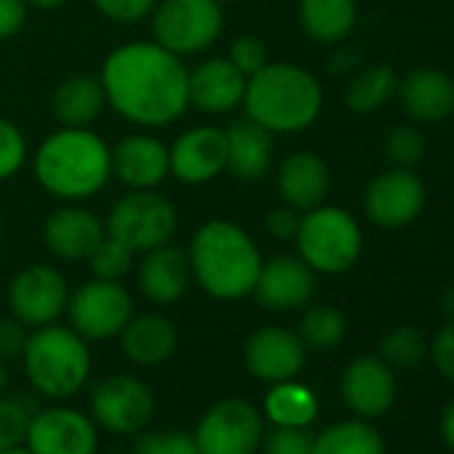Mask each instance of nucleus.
<instances>
[{
    "label": "nucleus",
    "mask_w": 454,
    "mask_h": 454,
    "mask_svg": "<svg viewBox=\"0 0 454 454\" xmlns=\"http://www.w3.org/2000/svg\"><path fill=\"white\" fill-rule=\"evenodd\" d=\"M187 75L182 57L155 41H131L118 46L102 62V89L107 105L129 123L160 129L184 115L190 107Z\"/></svg>",
    "instance_id": "1"
},
{
    "label": "nucleus",
    "mask_w": 454,
    "mask_h": 454,
    "mask_svg": "<svg viewBox=\"0 0 454 454\" xmlns=\"http://www.w3.org/2000/svg\"><path fill=\"white\" fill-rule=\"evenodd\" d=\"M192 281L219 302H236L254 292L262 254L254 239L231 219L203 222L187 249Z\"/></svg>",
    "instance_id": "2"
},
{
    "label": "nucleus",
    "mask_w": 454,
    "mask_h": 454,
    "mask_svg": "<svg viewBox=\"0 0 454 454\" xmlns=\"http://www.w3.org/2000/svg\"><path fill=\"white\" fill-rule=\"evenodd\" d=\"M33 174L49 195L65 203L89 200L99 195L113 176L110 147L91 129L62 126L38 145Z\"/></svg>",
    "instance_id": "3"
},
{
    "label": "nucleus",
    "mask_w": 454,
    "mask_h": 454,
    "mask_svg": "<svg viewBox=\"0 0 454 454\" xmlns=\"http://www.w3.org/2000/svg\"><path fill=\"white\" fill-rule=\"evenodd\" d=\"M244 110L270 134H297L318 121L324 89L310 70L294 62H268L247 81Z\"/></svg>",
    "instance_id": "4"
},
{
    "label": "nucleus",
    "mask_w": 454,
    "mask_h": 454,
    "mask_svg": "<svg viewBox=\"0 0 454 454\" xmlns=\"http://www.w3.org/2000/svg\"><path fill=\"white\" fill-rule=\"evenodd\" d=\"M25 372L30 385L46 398L75 395L91 374L89 342L70 326L49 324L27 337Z\"/></svg>",
    "instance_id": "5"
},
{
    "label": "nucleus",
    "mask_w": 454,
    "mask_h": 454,
    "mask_svg": "<svg viewBox=\"0 0 454 454\" xmlns=\"http://www.w3.org/2000/svg\"><path fill=\"white\" fill-rule=\"evenodd\" d=\"M294 244L316 276H340L361 260L364 231L348 208L321 203L300 216Z\"/></svg>",
    "instance_id": "6"
},
{
    "label": "nucleus",
    "mask_w": 454,
    "mask_h": 454,
    "mask_svg": "<svg viewBox=\"0 0 454 454\" xmlns=\"http://www.w3.org/2000/svg\"><path fill=\"white\" fill-rule=\"evenodd\" d=\"M176 224V208L166 195L155 190H129L113 203L105 219V231L126 244L134 254H145L171 244Z\"/></svg>",
    "instance_id": "7"
},
{
    "label": "nucleus",
    "mask_w": 454,
    "mask_h": 454,
    "mask_svg": "<svg viewBox=\"0 0 454 454\" xmlns=\"http://www.w3.org/2000/svg\"><path fill=\"white\" fill-rule=\"evenodd\" d=\"M153 41L176 57H192L216 43L224 14L219 0H158Z\"/></svg>",
    "instance_id": "8"
},
{
    "label": "nucleus",
    "mask_w": 454,
    "mask_h": 454,
    "mask_svg": "<svg viewBox=\"0 0 454 454\" xmlns=\"http://www.w3.org/2000/svg\"><path fill=\"white\" fill-rule=\"evenodd\" d=\"M192 438L200 454H257L265 438V417L244 398H224L198 419Z\"/></svg>",
    "instance_id": "9"
},
{
    "label": "nucleus",
    "mask_w": 454,
    "mask_h": 454,
    "mask_svg": "<svg viewBox=\"0 0 454 454\" xmlns=\"http://www.w3.org/2000/svg\"><path fill=\"white\" fill-rule=\"evenodd\" d=\"M65 313L70 316V329L86 342H102L123 332L134 316V300L121 281L94 278L70 294Z\"/></svg>",
    "instance_id": "10"
},
{
    "label": "nucleus",
    "mask_w": 454,
    "mask_h": 454,
    "mask_svg": "<svg viewBox=\"0 0 454 454\" xmlns=\"http://www.w3.org/2000/svg\"><path fill=\"white\" fill-rule=\"evenodd\" d=\"M427 200L425 182L411 168H387L377 174L364 192V214L382 231H401L417 222Z\"/></svg>",
    "instance_id": "11"
},
{
    "label": "nucleus",
    "mask_w": 454,
    "mask_h": 454,
    "mask_svg": "<svg viewBox=\"0 0 454 454\" xmlns=\"http://www.w3.org/2000/svg\"><path fill=\"white\" fill-rule=\"evenodd\" d=\"M91 414L105 430L115 435H134L153 419L155 395L142 380L131 374H113L94 387Z\"/></svg>",
    "instance_id": "12"
},
{
    "label": "nucleus",
    "mask_w": 454,
    "mask_h": 454,
    "mask_svg": "<svg viewBox=\"0 0 454 454\" xmlns=\"http://www.w3.org/2000/svg\"><path fill=\"white\" fill-rule=\"evenodd\" d=\"M70 289L65 276L51 265H27L9 286V305L14 318L27 329L57 324L67 310Z\"/></svg>",
    "instance_id": "13"
},
{
    "label": "nucleus",
    "mask_w": 454,
    "mask_h": 454,
    "mask_svg": "<svg viewBox=\"0 0 454 454\" xmlns=\"http://www.w3.org/2000/svg\"><path fill=\"white\" fill-rule=\"evenodd\" d=\"M25 446L30 454H97L94 419L70 406H49L30 417Z\"/></svg>",
    "instance_id": "14"
},
{
    "label": "nucleus",
    "mask_w": 454,
    "mask_h": 454,
    "mask_svg": "<svg viewBox=\"0 0 454 454\" xmlns=\"http://www.w3.org/2000/svg\"><path fill=\"white\" fill-rule=\"evenodd\" d=\"M308 361V348L297 332L284 326H262L249 334L244 345V364L252 377L262 382L294 380Z\"/></svg>",
    "instance_id": "15"
},
{
    "label": "nucleus",
    "mask_w": 454,
    "mask_h": 454,
    "mask_svg": "<svg viewBox=\"0 0 454 454\" xmlns=\"http://www.w3.org/2000/svg\"><path fill=\"white\" fill-rule=\"evenodd\" d=\"M168 166L182 184H206L224 174L227 145L216 126H195L182 131L168 147Z\"/></svg>",
    "instance_id": "16"
},
{
    "label": "nucleus",
    "mask_w": 454,
    "mask_h": 454,
    "mask_svg": "<svg viewBox=\"0 0 454 454\" xmlns=\"http://www.w3.org/2000/svg\"><path fill=\"white\" fill-rule=\"evenodd\" d=\"M316 292V273L300 254H278L262 260V270L254 286V297L262 308L276 313L300 310Z\"/></svg>",
    "instance_id": "17"
},
{
    "label": "nucleus",
    "mask_w": 454,
    "mask_h": 454,
    "mask_svg": "<svg viewBox=\"0 0 454 454\" xmlns=\"http://www.w3.org/2000/svg\"><path fill=\"white\" fill-rule=\"evenodd\" d=\"M340 393L358 417H380L393 406L398 385L393 369L380 356H361L345 366Z\"/></svg>",
    "instance_id": "18"
},
{
    "label": "nucleus",
    "mask_w": 454,
    "mask_h": 454,
    "mask_svg": "<svg viewBox=\"0 0 454 454\" xmlns=\"http://www.w3.org/2000/svg\"><path fill=\"white\" fill-rule=\"evenodd\" d=\"M105 236H107L105 222L94 211H89L78 203H67V206L51 211V216L43 222L46 249L65 262L89 260Z\"/></svg>",
    "instance_id": "19"
},
{
    "label": "nucleus",
    "mask_w": 454,
    "mask_h": 454,
    "mask_svg": "<svg viewBox=\"0 0 454 454\" xmlns=\"http://www.w3.org/2000/svg\"><path fill=\"white\" fill-rule=\"evenodd\" d=\"M247 75L239 73L227 57H214L200 62L187 75L190 105L206 115H227L244 105Z\"/></svg>",
    "instance_id": "20"
},
{
    "label": "nucleus",
    "mask_w": 454,
    "mask_h": 454,
    "mask_svg": "<svg viewBox=\"0 0 454 454\" xmlns=\"http://www.w3.org/2000/svg\"><path fill=\"white\" fill-rule=\"evenodd\" d=\"M113 176L129 190H155L171 176L168 147L153 134H129L113 150Z\"/></svg>",
    "instance_id": "21"
},
{
    "label": "nucleus",
    "mask_w": 454,
    "mask_h": 454,
    "mask_svg": "<svg viewBox=\"0 0 454 454\" xmlns=\"http://www.w3.org/2000/svg\"><path fill=\"white\" fill-rule=\"evenodd\" d=\"M395 97L414 123H441L454 115V78L438 67H417L398 81Z\"/></svg>",
    "instance_id": "22"
},
{
    "label": "nucleus",
    "mask_w": 454,
    "mask_h": 454,
    "mask_svg": "<svg viewBox=\"0 0 454 454\" xmlns=\"http://www.w3.org/2000/svg\"><path fill=\"white\" fill-rule=\"evenodd\" d=\"M276 187L284 206H292L294 211L305 214L326 203V195L332 190V174L318 153L300 150L281 160L276 171Z\"/></svg>",
    "instance_id": "23"
},
{
    "label": "nucleus",
    "mask_w": 454,
    "mask_h": 454,
    "mask_svg": "<svg viewBox=\"0 0 454 454\" xmlns=\"http://www.w3.org/2000/svg\"><path fill=\"white\" fill-rule=\"evenodd\" d=\"M190 284L192 270L187 252L171 244L145 252V260L139 265V289L150 302L174 305L187 294Z\"/></svg>",
    "instance_id": "24"
},
{
    "label": "nucleus",
    "mask_w": 454,
    "mask_h": 454,
    "mask_svg": "<svg viewBox=\"0 0 454 454\" xmlns=\"http://www.w3.org/2000/svg\"><path fill=\"white\" fill-rule=\"evenodd\" d=\"M227 145V166L224 171L233 174L241 182H260L273 168V134L260 123L244 118L236 121L231 129H224Z\"/></svg>",
    "instance_id": "25"
},
{
    "label": "nucleus",
    "mask_w": 454,
    "mask_h": 454,
    "mask_svg": "<svg viewBox=\"0 0 454 454\" xmlns=\"http://www.w3.org/2000/svg\"><path fill=\"white\" fill-rule=\"evenodd\" d=\"M118 337L126 358L137 366H160L176 350V329L160 313L131 316Z\"/></svg>",
    "instance_id": "26"
},
{
    "label": "nucleus",
    "mask_w": 454,
    "mask_h": 454,
    "mask_svg": "<svg viewBox=\"0 0 454 454\" xmlns=\"http://www.w3.org/2000/svg\"><path fill=\"white\" fill-rule=\"evenodd\" d=\"M107 107V97L102 81L94 75H73L62 81L54 91L51 110L62 126L70 129H91Z\"/></svg>",
    "instance_id": "27"
},
{
    "label": "nucleus",
    "mask_w": 454,
    "mask_h": 454,
    "mask_svg": "<svg viewBox=\"0 0 454 454\" xmlns=\"http://www.w3.org/2000/svg\"><path fill=\"white\" fill-rule=\"evenodd\" d=\"M356 0H300V25L305 35L316 43H342L356 30Z\"/></svg>",
    "instance_id": "28"
},
{
    "label": "nucleus",
    "mask_w": 454,
    "mask_h": 454,
    "mask_svg": "<svg viewBox=\"0 0 454 454\" xmlns=\"http://www.w3.org/2000/svg\"><path fill=\"white\" fill-rule=\"evenodd\" d=\"M318 414L316 393L294 380L276 382L265 395V414L276 427H308Z\"/></svg>",
    "instance_id": "29"
},
{
    "label": "nucleus",
    "mask_w": 454,
    "mask_h": 454,
    "mask_svg": "<svg viewBox=\"0 0 454 454\" xmlns=\"http://www.w3.org/2000/svg\"><path fill=\"white\" fill-rule=\"evenodd\" d=\"M398 91V75L390 65L364 67L345 89V105L356 115H372L385 107Z\"/></svg>",
    "instance_id": "30"
},
{
    "label": "nucleus",
    "mask_w": 454,
    "mask_h": 454,
    "mask_svg": "<svg viewBox=\"0 0 454 454\" xmlns=\"http://www.w3.org/2000/svg\"><path fill=\"white\" fill-rule=\"evenodd\" d=\"M313 454H385V441L369 422L345 419L313 438Z\"/></svg>",
    "instance_id": "31"
},
{
    "label": "nucleus",
    "mask_w": 454,
    "mask_h": 454,
    "mask_svg": "<svg viewBox=\"0 0 454 454\" xmlns=\"http://www.w3.org/2000/svg\"><path fill=\"white\" fill-rule=\"evenodd\" d=\"M297 334L305 342V348L332 350V348H337L345 340L348 321H345V316L337 308H332V305H316V308H310L302 316V324H300V332Z\"/></svg>",
    "instance_id": "32"
},
{
    "label": "nucleus",
    "mask_w": 454,
    "mask_h": 454,
    "mask_svg": "<svg viewBox=\"0 0 454 454\" xmlns=\"http://www.w3.org/2000/svg\"><path fill=\"white\" fill-rule=\"evenodd\" d=\"M427 356V342L414 326H395L380 342V358L390 369H411Z\"/></svg>",
    "instance_id": "33"
},
{
    "label": "nucleus",
    "mask_w": 454,
    "mask_h": 454,
    "mask_svg": "<svg viewBox=\"0 0 454 454\" xmlns=\"http://www.w3.org/2000/svg\"><path fill=\"white\" fill-rule=\"evenodd\" d=\"M385 160L393 168H411L425 158V137L414 123H398L387 131L385 142Z\"/></svg>",
    "instance_id": "34"
},
{
    "label": "nucleus",
    "mask_w": 454,
    "mask_h": 454,
    "mask_svg": "<svg viewBox=\"0 0 454 454\" xmlns=\"http://www.w3.org/2000/svg\"><path fill=\"white\" fill-rule=\"evenodd\" d=\"M91 262V270H94V278H105V281H123L131 268H134V252L121 244L118 239L113 236H105L99 241V247L91 252L89 257Z\"/></svg>",
    "instance_id": "35"
},
{
    "label": "nucleus",
    "mask_w": 454,
    "mask_h": 454,
    "mask_svg": "<svg viewBox=\"0 0 454 454\" xmlns=\"http://www.w3.org/2000/svg\"><path fill=\"white\" fill-rule=\"evenodd\" d=\"M27 139L17 123L0 118V182L17 176L27 160Z\"/></svg>",
    "instance_id": "36"
},
{
    "label": "nucleus",
    "mask_w": 454,
    "mask_h": 454,
    "mask_svg": "<svg viewBox=\"0 0 454 454\" xmlns=\"http://www.w3.org/2000/svg\"><path fill=\"white\" fill-rule=\"evenodd\" d=\"M134 454H200V451L195 446V438L184 430H153L137 438Z\"/></svg>",
    "instance_id": "37"
},
{
    "label": "nucleus",
    "mask_w": 454,
    "mask_h": 454,
    "mask_svg": "<svg viewBox=\"0 0 454 454\" xmlns=\"http://www.w3.org/2000/svg\"><path fill=\"white\" fill-rule=\"evenodd\" d=\"M27 425H30V414L20 401L0 398V451L25 446Z\"/></svg>",
    "instance_id": "38"
},
{
    "label": "nucleus",
    "mask_w": 454,
    "mask_h": 454,
    "mask_svg": "<svg viewBox=\"0 0 454 454\" xmlns=\"http://www.w3.org/2000/svg\"><path fill=\"white\" fill-rule=\"evenodd\" d=\"M227 59H231V65L244 73L247 78H252L254 73H260L270 59H268V49L260 38L254 35H244V38H236L231 51H227Z\"/></svg>",
    "instance_id": "39"
},
{
    "label": "nucleus",
    "mask_w": 454,
    "mask_h": 454,
    "mask_svg": "<svg viewBox=\"0 0 454 454\" xmlns=\"http://www.w3.org/2000/svg\"><path fill=\"white\" fill-rule=\"evenodd\" d=\"M91 4L105 20L118 25H134L155 12L158 0H91Z\"/></svg>",
    "instance_id": "40"
},
{
    "label": "nucleus",
    "mask_w": 454,
    "mask_h": 454,
    "mask_svg": "<svg viewBox=\"0 0 454 454\" xmlns=\"http://www.w3.org/2000/svg\"><path fill=\"white\" fill-rule=\"evenodd\" d=\"M313 438L308 427H276L262 438L265 454H313Z\"/></svg>",
    "instance_id": "41"
},
{
    "label": "nucleus",
    "mask_w": 454,
    "mask_h": 454,
    "mask_svg": "<svg viewBox=\"0 0 454 454\" xmlns=\"http://www.w3.org/2000/svg\"><path fill=\"white\" fill-rule=\"evenodd\" d=\"M427 353H430L435 369H438L446 380L454 382V321L443 324V326L435 332L433 342L427 345Z\"/></svg>",
    "instance_id": "42"
},
{
    "label": "nucleus",
    "mask_w": 454,
    "mask_h": 454,
    "mask_svg": "<svg viewBox=\"0 0 454 454\" xmlns=\"http://www.w3.org/2000/svg\"><path fill=\"white\" fill-rule=\"evenodd\" d=\"M27 337L30 332L20 318H0V361L22 358Z\"/></svg>",
    "instance_id": "43"
},
{
    "label": "nucleus",
    "mask_w": 454,
    "mask_h": 454,
    "mask_svg": "<svg viewBox=\"0 0 454 454\" xmlns=\"http://www.w3.org/2000/svg\"><path fill=\"white\" fill-rule=\"evenodd\" d=\"M300 216L302 214L294 211L292 206H278L268 214L265 227L276 241H294V236L300 231Z\"/></svg>",
    "instance_id": "44"
},
{
    "label": "nucleus",
    "mask_w": 454,
    "mask_h": 454,
    "mask_svg": "<svg viewBox=\"0 0 454 454\" xmlns=\"http://www.w3.org/2000/svg\"><path fill=\"white\" fill-rule=\"evenodd\" d=\"M27 0H0V41L14 38L27 25Z\"/></svg>",
    "instance_id": "45"
},
{
    "label": "nucleus",
    "mask_w": 454,
    "mask_h": 454,
    "mask_svg": "<svg viewBox=\"0 0 454 454\" xmlns=\"http://www.w3.org/2000/svg\"><path fill=\"white\" fill-rule=\"evenodd\" d=\"M441 433H443V441L449 443V449L454 451V401L443 409V417H441Z\"/></svg>",
    "instance_id": "46"
},
{
    "label": "nucleus",
    "mask_w": 454,
    "mask_h": 454,
    "mask_svg": "<svg viewBox=\"0 0 454 454\" xmlns=\"http://www.w3.org/2000/svg\"><path fill=\"white\" fill-rule=\"evenodd\" d=\"M67 0H27V6H33V9H43V12H51V9H59V6H65Z\"/></svg>",
    "instance_id": "47"
},
{
    "label": "nucleus",
    "mask_w": 454,
    "mask_h": 454,
    "mask_svg": "<svg viewBox=\"0 0 454 454\" xmlns=\"http://www.w3.org/2000/svg\"><path fill=\"white\" fill-rule=\"evenodd\" d=\"M441 305H443V310H446V313L451 316V321H454V289H446V292H443Z\"/></svg>",
    "instance_id": "48"
},
{
    "label": "nucleus",
    "mask_w": 454,
    "mask_h": 454,
    "mask_svg": "<svg viewBox=\"0 0 454 454\" xmlns=\"http://www.w3.org/2000/svg\"><path fill=\"white\" fill-rule=\"evenodd\" d=\"M6 382H9V374H6L4 361H0V395H4V390H6Z\"/></svg>",
    "instance_id": "49"
},
{
    "label": "nucleus",
    "mask_w": 454,
    "mask_h": 454,
    "mask_svg": "<svg viewBox=\"0 0 454 454\" xmlns=\"http://www.w3.org/2000/svg\"><path fill=\"white\" fill-rule=\"evenodd\" d=\"M0 454H30V449L27 446H14V449H4Z\"/></svg>",
    "instance_id": "50"
},
{
    "label": "nucleus",
    "mask_w": 454,
    "mask_h": 454,
    "mask_svg": "<svg viewBox=\"0 0 454 454\" xmlns=\"http://www.w3.org/2000/svg\"><path fill=\"white\" fill-rule=\"evenodd\" d=\"M0 239H4V216H0Z\"/></svg>",
    "instance_id": "51"
},
{
    "label": "nucleus",
    "mask_w": 454,
    "mask_h": 454,
    "mask_svg": "<svg viewBox=\"0 0 454 454\" xmlns=\"http://www.w3.org/2000/svg\"><path fill=\"white\" fill-rule=\"evenodd\" d=\"M219 4H233V0H219Z\"/></svg>",
    "instance_id": "52"
},
{
    "label": "nucleus",
    "mask_w": 454,
    "mask_h": 454,
    "mask_svg": "<svg viewBox=\"0 0 454 454\" xmlns=\"http://www.w3.org/2000/svg\"><path fill=\"white\" fill-rule=\"evenodd\" d=\"M451 4H454V0H451Z\"/></svg>",
    "instance_id": "53"
}]
</instances>
